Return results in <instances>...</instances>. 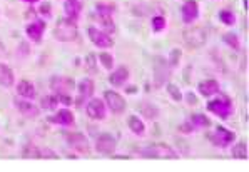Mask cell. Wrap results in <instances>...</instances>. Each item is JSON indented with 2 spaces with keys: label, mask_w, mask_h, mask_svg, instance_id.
Returning a JSON list of instances; mask_svg holds the SVG:
<instances>
[{
  "label": "cell",
  "mask_w": 249,
  "mask_h": 172,
  "mask_svg": "<svg viewBox=\"0 0 249 172\" xmlns=\"http://www.w3.org/2000/svg\"><path fill=\"white\" fill-rule=\"evenodd\" d=\"M53 37L59 42H74L79 37V27L77 22L71 20V18L64 17L57 20L55 27H53Z\"/></svg>",
  "instance_id": "obj_1"
},
{
  "label": "cell",
  "mask_w": 249,
  "mask_h": 172,
  "mask_svg": "<svg viewBox=\"0 0 249 172\" xmlns=\"http://www.w3.org/2000/svg\"><path fill=\"white\" fill-rule=\"evenodd\" d=\"M139 155L145 159H162V160H169V159H179V154L174 151L171 146L162 142L158 144H151L147 147L139 149Z\"/></svg>",
  "instance_id": "obj_2"
},
{
  "label": "cell",
  "mask_w": 249,
  "mask_h": 172,
  "mask_svg": "<svg viewBox=\"0 0 249 172\" xmlns=\"http://www.w3.org/2000/svg\"><path fill=\"white\" fill-rule=\"evenodd\" d=\"M206 109L209 110L211 114H214V116L217 117V119H229L232 114V110H234V107H232V101L228 97V95H219V97L213 99V101H208V104H206Z\"/></svg>",
  "instance_id": "obj_3"
},
{
  "label": "cell",
  "mask_w": 249,
  "mask_h": 172,
  "mask_svg": "<svg viewBox=\"0 0 249 172\" xmlns=\"http://www.w3.org/2000/svg\"><path fill=\"white\" fill-rule=\"evenodd\" d=\"M87 37L90 39L92 44L95 45L101 51H109V49L114 47V39L112 35L106 34L104 30H101L99 27H87Z\"/></svg>",
  "instance_id": "obj_4"
},
{
  "label": "cell",
  "mask_w": 249,
  "mask_h": 172,
  "mask_svg": "<svg viewBox=\"0 0 249 172\" xmlns=\"http://www.w3.org/2000/svg\"><path fill=\"white\" fill-rule=\"evenodd\" d=\"M104 104H106L107 109H109L112 114H116V116L124 114L125 107H127L124 97H122L119 92H116V90H106L104 92Z\"/></svg>",
  "instance_id": "obj_5"
},
{
  "label": "cell",
  "mask_w": 249,
  "mask_h": 172,
  "mask_svg": "<svg viewBox=\"0 0 249 172\" xmlns=\"http://www.w3.org/2000/svg\"><path fill=\"white\" fill-rule=\"evenodd\" d=\"M86 114L87 117L95 122L99 120H104L107 117V107L104 104L102 99H97V97H90L86 104Z\"/></svg>",
  "instance_id": "obj_6"
},
{
  "label": "cell",
  "mask_w": 249,
  "mask_h": 172,
  "mask_svg": "<svg viewBox=\"0 0 249 172\" xmlns=\"http://www.w3.org/2000/svg\"><path fill=\"white\" fill-rule=\"evenodd\" d=\"M209 140H211V144L216 146L217 149H226L236 140V134L226 127H217L216 131L211 134Z\"/></svg>",
  "instance_id": "obj_7"
},
{
  "label": "cell",
  "mask_w": 249,
  "mask_h": 172,
  "mask_svg": "<svg viewBox=\"0 0 249 172\" xmlns=\"http://www.w3.org/2000/svg\"><path fill=\"white\" fill-rule=\"evenodd\" d=\"M66 140H67V146L74 149L75 152H79V154H90L89 139L82 132H69L66 134Z\"/></svg>",
  "instance_id": "obj_8"
},
{
  "label": "cell",
  "mask_w": 249,
  "mask_h": 172,
  "mask_svg": "<svg viewBox=\"0 0 249 172\" xmlns=\"http://www.w3.org/2000/svg\"><path fill=\"white\" fill-rule=\"evenodd\" d=\"M45 29H47V22H45L44 18H36V20L29 22L25 27L27 39H29L30 42L39 44V42H42V39H44Z\"/></svg>",
  "instance_id": "obj_9"
},
{
  "label": "cell",
  "mask_w": 249,
  "mask_h": 172,
  "mask_svg": "<svg viewBox=\"0 0 249 172\" xmlns=\"http://www.w3.org/2000/svg\"><path fill=\"white\" fill-rule=\"evenodd\" d=\"M14 107L18 110V114H22L27 119H37V117L40 116V107H37L34 102H30L29 99L15 97Z\"/></svg>",
  "instance_id": "obj_10"
},
{
  "label": "cell",
  "mask_w": 249,
  "mask_h": 172,
  "mask_svg": "<svg viewBox=\"0 0 249 172\" xmlns=\"http://www.w3.org/2000/svg\"><path fill=\"white\" fill-rule=\"evenodd\" d=\"M47 122L59 125V127H72L75 124V116L69 107H62V109L55 110L53 116L47 117Z\"/></svg>",
  "instance_id": "obj_11"
},
{
  "label": "cell",
  "mask_w": 249,
  "mask_h": 172,
  "mask_svg": "<svg viewBox=\"0 0 249 172\" xmlns=\"http://www.w3.org/2000/svg\"><path fill=\"white\" fill-rule=\"evenodd\" d=\"M117 147V139L112 136V134H101V136L95 139V144H94V149L95 152L99 154H112Z\"/></svg>",
  "instance_id": "obj_12"
},
{
  "label": "cell",
  "mask_w": 249,
  "mask_h": 172,
  "mask_svg": "<svg viewBox=\"0 0 249 172\" xmlns=\"http://www.w3.org/2000/svg\"><path fill=\"white\" fill-rule=\"evenodd\" d=\"M51 89L53 94H71L75 89V82L66 75H53L51 79Z\"/></svg>",
  "instance_id": "obj_13"
},
{
  "label": "cell",
  "mask_w": 249,
  "mask_h": 172,
  "mask_svg": "<svg viewBox=\"0 0 249 172\" xmlns=\"http://www.w3.org/2000/svg\"><path fill=\"white\" fill-rule=\"evenodd\" d=\"M181 15H182V20L184 24H193L199 18V3L197 0H186L181 7Z\"/></svg>",
  "instance_id": "obj_14"
},
{
  "label": "cell",
  "mask_w": 249,
  "mask_h": 172,
  "mask_svg": "<svg viewBox=\"0 0 249 172\" xmlns=\"http://www.w3.org/2000/svg\"><path fill=\"white\" fill-rule=\"evenodd\" d=\"M14 87H15V92H17V97L29 99V101L36 99V95H37L36 84L30 82V80L22 79V80H18V82H15V86H14Z\"/></svg>",
  "instance_id": "obj_15"
},
{
  "label": "cell",
  "mask_w": 249,
  "mask_h": 172,
  "mask_svg": "<svg viewBox=\"0 0 249 172\" xmlns=\"http://www.w3.org/2000/svg\"><path fill=\"white\" fill-rule=\"evenodd\" d=\"M184 39L193 49H197L204 45L206 42V30L202 27H196V29H189L184 32Z\"/></svg>",
  "instance_id": "obj_16"
},
{
  "label": "cell",
  "mask_w": 249,
  "mask_h": 172,
  "mask_svg": "<svg viewBox=\"0 0 249 172\" xmlns=\"http://www.w3.org/2000/svg\"><path fill=\"white\" fill-rule=\"evenodd\" d=\"M219 90H221L219 82L214 79H206L197 84V92L206 99H211V97H214V95H217Z\"/></svg>",
  "instance_id": "obj_17"
},
{
  "label": "cell",
  "mask_w": 249,
  "mask_h": 172,
  "mask_svg": "<svg viewBox=\"0 0 249 172\" xmlns=\"http://www.w3.org/2000/svg\"><path fill=\"white\" fill-rule=\"evenodd\" d=\"M129 77H131V72H129V69L125 66H119L116 70L112 69V72H110L109 84L112 87H122V86H125V82L129 80Z\"/></svg>",
  "instance_id": "obj_18"
},
{
  "label": "cell",
  "mask_w": 249,
  "mask_h": 172,
  "mask_svg": "<svg viewBox=\"0 0 249 172\" xmlns=\"http://www.w3.org/2000/svg\"><path fill=\"white\" fill-rule=\"evenodd\" d=\"M95 18H97V24L101 25L99 29L104 30L106 34L112 35L116 32V24H114V18H112V14L109 12H95Z\"/></svg>",
  "instance_id": "obj_19"
},
{
  "label": "cell",
  "mask_w": 249,
  "mask_h": 172,
  "mask_svg": "<svg viewBox=\"0 0 249 172\" xmlns=\"http://www.w3.org/2000/svg\"><path fill=\"white\" fill-rule=\"evenodd\" d=\"M64 14L71 20H79L80 14H82V3L80 0H64Z\"/></svg>",
  "instance_id": "obj_20"
},
{
  "label": "cell",
  "mask_w": 249,
  "mask_h": 172,
  "mask_svg": "<svg viewBox=\"0 0 249 172\" xmlns=\"http://www.w3.org/2000/svg\"><path fill=\"white\" fill-rule=\"evenodd\" d=\"M77 90H79V99L80 101H89L90 97H94L95 92V82L92 79H82L77 84Z\"/></svg>",
  "instance_id": "obj_21"
},
{
  "label": "cell",
  "mask_w": 249,
  "mask_h": 172,
  "mask_svg": "<svg viewBox=\"0 0 249 172\" xmlns=\"http://www.w3.org/2000/svg\"><path fill=\"white\" fill-rule=\"evenodd\" d=\"M0 86L10 89L15 86V74L12 70V67H9L7 64L0 62Z\"/></svg>",
  "instance_id": "obj_22"
},
{
  "label": "cell",
  "mask_w": 249,
  "mask_h": 172,
  "mask_svg": "<svg viewBox=\"0 0 249 172\" xmlns=\"http://www.w3.org/2000/svg\"><path fill=\"white\" fill-rule=\"evenodd\" d=\"M127 125H129V131H131L134 136L142 137L144 134H145V124H144V120L141 119V117L131 116L127 119Z\"/></svg>",
  "instance_id": "obj_23"
},
{
  "label": "cell",
  "mask_w": 249,
  "mask_h": 172,
  "mask_svg": "<svg viewBox=\"0 0 249 172\" xmlns=\"http://www.w3.org/2000/svg\"><path fill=\"white\" fill-rule=\"evenodd\" d=\"M231 155L234 159H248V144L244 140L232 144L231 147Z\"/></svg>",
  "instance_id": "obj_24"
},
{
  "label": "cell",
  "mask_w": 249,
  "mask_h": 172,
  "mask_svg": "<svg viewBox=\"0 0 249 172\" xmlns=\"http://www.w3.org/2000/svg\"><path fill=\"white\" fill-rule=\"evenodd\" d=\"M59 107V101H57V95L52 94V95H44L40 99V109L44 110H57Z\"/></svg>",
  "instance_id": "obj_25"
},
{
  "label": "cell",
  "mask_w": 249,
  "mask_h": 172,
  "mask_svg": "<svg viewBox=\"0 0 249 172\" xmlns=\"http://www.w3.org/2000/svg\"><path fill=\"white\" fill-rule=\"evenodd\" d=\"M189 120L196 129H206L211 125V119L208 116H204V114H193Z\"/></svg>",
  "instance_id": "obj_26"
},
{
  "label": "cell",
  "mask_w": 249,
  "mask_h": 172,
  "mask_svg": "<svg viewBox=\"0 0 249 172\" xmlns=\"http://www.w3.org/2000/svg\"><path fill=\"white\" fill-rule=\"evenodd\" d=\"M223 42L226 45H228L229 49H232V51H239L241 49V39L237 37V34L234 32H228L223 35Z\"/></svg>",
  "instance_id": "obj_27"
},
{
  "label": "cell",
  "mask_w": 249,
  "mask_h": 172,
  "mask_svg": "<svg viewBox=\"0 0 249 172\" xmlns=\"http://www.w3.org/2000/svg\"><path fill=\"white\" fill-rule=\"evenodd\" d=\"M219 20L223 22L224 25H228V27H232V25H236V14L232 12V10H229V9H223V10H219Z\"/></svg>",
  "instance_id": "obj_28"
},
{
  "label": "cell",
  "mask_w": 249,
  "mask_h": 172,
  "mask_svg": "<svg viewBox=\"0 0 249 172\" xmlns=\"http://www.w3.org/2000/svg\"><path fill=\"white\" fill-rule=\"evenodd\" d=\"M99 64H101L102 67L106 69V70H112L114 66H116V62H114V57H112V53H109V52H106V51H102L101 53H99Z\"/></svg>",
  "instance_id": "obj_29"
},
{
  "label": "cell",
  "mask_w": 249,
  "mask_h": 172,
  "mask_svg": "<svg viewBox=\"0 0 249 172\" xmlns=\"http://www.w3.org/2000/svg\"><path fill=\"white\" fill-rule=\"evenodd\" d=\"M151 27H152V30H154L156 34L166 30V27H167L166 17H164V15H154V17L151 18Z\"/></svg>",
  "instance_id": "obj_30"
},
{
  "label": "cell",
  "mask_w": 249,
  "mask_h": 172,
  "mask_svg": "<svg viewBox=\"0 0 249 172\" xmlns=\"http://www.w3.org/2000/svg\"><path fill=\"white\" fill-rule=\"evenodd\" d=\"M22 155H24V157H30V159H40V147L27 144L24 147V151H22Z\"/></svg>",
  "instance_id": "obj_31"
},
{
  "label": "cell",
  "mask_w": 249,
  "mask_h": 172,
  "mask_svg": "<svg viewBox=\"0 0 249 172\" xmlns=\"http://www.w3.org/2000/svg\"><path fill=\"white\" fill-rule=\"evenodd\" d=\"M139 110L142 112L144 117H147V119H156L158 117V109L149 104H141L139 105Z\"/></svg>",
  "instance_id": "obj_32"
},
{
  "label": "cell",
  "mask_w": 249,
  "mask_h": 172,
  "mask_svg": "<svg viewBox=\"0 0 249 172\" xmlns=\"http://www.w3.org/2000/svg\"><path fill=\"white\" fill-rule=\"evenodd\" d=\"M166 89H167V94H169L176 102H181L182 101V94H181V90H179L178 86H174V84H167Z\"/></svg>",
  "instance_id": "obj_33"
},
{
  "label": "cell",
  "mask_w": 249,
  "mask_h": 172,
  "mask_svg": "<svg viewBox=\"0 0 249 172\" xmlns=\"http://www.w3.org/2000/svg\"><path fill=\"white\" fill-rule=\"evenodd\" d=\"M39 14L42 15V18H51L52 17V5L49 2H39Z\"/></svg>",
  "instance_id": "obj_34"
},
{
  "label": "cell",
  "mask_w": 249,
  "mask_h": 172,
  "mask_svg": "<svg viewBox=\"0 0 249 172\" xmlns=\"http://www.w3.org/2000/svg\"><path fill=\"white\" fill-rule=\"evenodd\" d=\"M178 131L182 132V134H193L194 131H196V127L191 124V120H186V122H182V124H179Z\"/></svg>",
  "instance_id": "obj_35"
},
{
  "label": "cell",
  "mask_w": 249,
  "mask_h": 172,
  "mask_svg": "<svg viewBox=\"0 0 249 172\" xmlns=\"http://www.w3.org/2000/svg\"><path fill=\"white\" fill-rule=\"evenodd\" d=\"M29 52H30L29 44H27V42H20V44H18V49H17V57H22V59H24V57L29 55Z\"/></svg>",
  "instance_id": "obj_36"
},
{
  "label": "cell",
  "mask_w": 249,
  "mask_h": 172,
  "mask_svg": "<svg viewBox=\"0 0 249 172\" xmlns=\"http://www.w3.org/2000/svg\"><path fill=\"white\" fill-rule=\"evenodd\" d=\"M40 159H59V155H57V152L52 151V149L40 147Z\"/></svg>",
  "instance_id": "obj_37"
},
{
  "label": "cell",
  "mask_w": 249,
  "mask_h": 172,
  "mask_svg": "<svg viewBox=\"0 0 249 172\" xmlns=\"http://www.w3.org/2000/svg\"><path fill=\"white\" fill-rule=\"evenodd\" d=\"M186 99H187V104H189V105H196L197 104V97H194V94H187Z\"/></svg>",
  "instance_id": "obj_38"
},
{
  "label": "cell",
  "mask_w": 249,
  "mask_h": 172,
  "mask_svg": "<svg viewBox=\"0 0 249 172\" xmlns=\"http://www.w3.org/2000/svg\"><path fill=\"white\" fill-rule=\"evenodd\" d=\"M125 92H127V94H134V92H137L136 86H129V87H125Z\"/></svg>",
  "instance_id": "obj_39"
},
{
  "label": "cell",
  "mask_w": 249,
  "mask_h": 172,
  "mask_svg": "<svg viewBox=\"0 0 249 172\" xmlns=\"http://www.w3.org/2000/svg\"><path fill=\"white\" fill-rule=\"evenodd\" d=\"M22 2H25V3H30V5H34V3H39L40 0H22Z\"/></svg>",
  "instance_id": "obj_40"
}]
</instances>
